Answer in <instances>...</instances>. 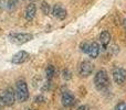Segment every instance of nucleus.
Listing matches in <instances>:
<instances>
[{"mask_svg": "<svg viewBox=\"0 0 126 110\" xmlns=\"http://www.w3.org/2000/svg\"><path fill=\"white\" fill-rule=\"evenodd\" d=\"M15 94H16V99L19 102H24L29 99V88L26 80L23 79L18 80L17 84H16Z\"/></svg>", "mask_w": 126, "mask_h": 110, "instance_id": "f03ea898", "label": "nucleus"}, {"mask_svg": "<svg viewBox=\"0 0 126 110\" xmlns=\"http://www.w3.org/2000/svg\"><path fill=\"white\" fill-rule=\"evenodd\" d=\"M114 110H126V101H121L114 107Z\"/></svg>", "mask_w": 126, "mask_h": 110, "instance_id": "a211bd4d", "label": "nucleus"}, {"mask_svg": "<svg viewBox=\"0 0 126 110\" xmlns=\"http://www.w3.org/2000/svg\"><path fill=\"white\" fill-rule=\"evenodd\" d=\"M35 14H37V6H35V3L31 2L27 6L26 10H24V19L27 21H32Z\"/></svg>", "mask_w": 126, "mask_h": 110, "instance_id": "9d476101", "label": "nucleus"}, {"mask_svg": "<svg viewBox=\"0 0 126 110\" xmlns=\"http://www.w3.org/2000/svg\"><path fill=\"white\" fill-rule=\"evenodd\" d=\"M94 85H95L96 89L101 91H104L110 87V78L109 74L105 69H100L96 72L95 76H94Z\"/></svg>", "mask_w": 126, "mask_h": 110, "instance_id": "f257e3e1", "label": "nucleus"}, {"mask_svg": "<svg viewBox=\"0 0 126 110\" xmlns=\"http://www.w3.org/2000/svg\"><path fill=\"white\" fill-rule=\"evenodd\" d=\"M33 39V35L30 33H10L9 34V40L12 43L22 45L24 43H28Z\"/></svg>", "mask_w": 126, "mask_h": 110, "instance_id": "20e7f679", "label": "nucleus"}, {"mask_svg": "<svg viewBox=\"0 0 126 110\" xmlns=\"http://www.w3.org/2000/svg\"><path fill=\"white\" fill-rule=\"evenodd\" d=\"M29 57H30V55H29L28 52H26V51H19V52H17L12 56L11 62L13 64H23V63H26L29 60Z\"/></svg>", "mask_w": 126, "mask_h": 110, "instance_id": "1a4fd4ad", "label": "nucleus"}, {"mask_svg": "<svg viewBox=\"0 0 126 110\" xmlns=\"http://www.w3.org/2000/svg\"><path fill=\"white\" fill-rule=\"evenodd\" d=\"M76 110H87V107L84 106V105H82V106H80Z\"/></svg>", "mask_w": 126, "mask_h": 110, "instance_id": "aec40b11", "label": "nucleus"}, {"mask_svg": "<svg viewBox=\"0 0 126 110\" xmlns=\"http://www.w3.org/2000/svg\"><path fill=\"white\" fill-rule=\"evenodd\" d=\"M100 52H101L100 44L95 41H92L91 44H90V49H89V53H87V55H89L91 58H96L98 55H100Z\"/></svg>", "mask_w": 126, "mask_h": 110, "instance_id": "9b49d317", "label": "nucleus"}, {"mask_svg": "<svg viewBox=\"0 0 126 110\" xmlns=\"http://www.w3.org/2000/svg\"><path fill=\"white\" fill-rule=\"evenodd\" d=\"M52 14L58 20H64L67 15V11L61 3H57L52 8Z\"/></svg>", "mask_w": 126, "mask_h": 110, "instance_id": "6e6552de", "label": "nucleus"}, {"mask_svg": "<svg viewBox=\"0 0 126 110\" xmlns=\"http://www.w3.org/2000/svg\"><path fill=\"white\" fill-rule=\"evenodd\" d=\"M54 73H55V68L53 65H48L46 68V76H47V79L48 80H51L54 76Z\"/></svg>", "mask_w": 126, "mask_h": 110, "instance_id": "ddd939ff", "label": "nucleus"}, {"mask_svg": "<svg viewBox=\"0 0 126 110\" xmlns=\"http://www.w3.org/2000/svg\"><path fill=\"white\" fill-rule=\"evenodd\" d=\"M62 77L64 78L65 80H70L72 78V73L71 71H69V69H64L62 73Z\"/></svg>", "mask_w": 126, "mask_h": 110, "instance_id": "f3484780", "label": "nucleus"}, {"mask_svg": "<svg viewBox=\"0 0 126 110\" xmlns=\"http://www.w3.org/2000/svg\"><path fill=\"white\" fill-rule=\"evenodd\" d=\"M94 66L91 62H87V61H84L80 64L79 66V75L81 77H89L90 75H92L93 73Z\"/></svg>", "mask_w": 126, "mask_h": 110, "instance_id": "423d86ee", "label": "nucleus"}, {"mask_svg": "<svg viewBox=\"0 0 126 110\" xmlns=\"http://www.w3.org/2000/svg\"><path fill=\"white\" fill-rule=\"evenodd\" d=\"M34 100H35V102H37V104H42V102H44L46 98H44V96L39 95V96H37V97H35Z\"/></svg>", "mask_w": 126, "mask_h": 110, "instance_id": "6ab92c4d", "label": "nucleus"}, {"mask_svg": "<svg viewBox=\"0 0 126 110\" xmlns=\"http://www.w3.org/2000/svg\"><path fill=\"white\" fill-rule=\"evenodd\" d=\"M31 1H32V0H31Z\"/></svg>", "mask_w": 126, "mask_h": 110, "instance_id": "5701e85b", "label": "nucleus"}, {"mask_svg": "<svg viewBox=\"0 0 126 110\" xmlns=\"http://www.w3.org/2000/svg\"><path fill=\"white\" fill-rule=\"evenodd\" d=\"M112 77L115 84L122 86L126 83V69L123 67H115L112 72Z\"/></svg>", "mask_w": 126, "mask_h": 110, "instance_id": "39448f33", "label": "nucleus"}, {"mask_svg": "<svg viewBox=\"0 0 126 110\" xmlns=\"http://www.w3.org/2000/svg\"><path fill=\"white\" fill-rule=\"evenodd\" d=\"M123 26H124V28L126 29V18L124 19V21H123Z\"/></svg>", "mask_w": 126, "mask_h": 110, "instance_id": "412c9836", "label": "nucleus"}, {"mask_svg": "<svg viewBox=\"0 0 126 110\" xmlns=\"http://www.w3.org/2000/svg\"><path fill=\"white\" fill-rule=\"evenodd\" d=\"M61 104L64 108H71L75 104V96L69 90L64 91L61 96Z\"/></svg>", "mask_w": 126, "mask_h": 110, "instance_id": "0eeeda50", "label": "nucleus"}, {"mask_svg": "<svg viewBox=\"0 0 126 110\" xmlns=\"http://www.w3.org/2000/svg\"><path fill=\"white\" fill-rule=\"evenodd\" d=\"M27 110H33V109H31V108H28V109H27Z\"/></svg>", "mask_w": 126, "mask_h": 110, "instance_id": "4be33fe9", "label": "nucleus"}, {"mask_svg": "<svg viewBox=\"0 0 126 110\" xmlns=\"http://www.w3.org/2000/svg\"><path fill=\"white\" fill-rule=\"evenodd\" d=\"M90 44H91V41H83L80 45V49L84 54H87L89 53V49H90Z\"/></svg>", "mask_w": 126, "mask_h": 110, "instance_id": "2eb2a0df", "label": "nucleus"}, {"mask_svg": "<svg viewBox=\"0 0 126 110\" xmlns=\"http://www.w3.org/2000/svg\"><path fill=\"white\" fill-rule=\"evenodd\" d=\"M111 33L109 32V31H102L100 34V41H101V44H102V48L104 49V50H106L107 45L110 44V42H111Z\"/></svg>", "mask_w": 126, "mask_h": 110, "instance_id": "f8f14e48", "label": "nucleus"}, {"mask_svg": "<svg viewBox=\"0 0 126 110\" xmlns=\"http://www.w3.org/2000/svg\"><path fill=\"white\" fill-rule=\"evenodd\" d=\"M16 101V94L12 88H6L0 91V105L10 107Z\"/></svg>", "mask_w": 126, "mask_h": 110, "instance_id": "7ed1b4c3", "label": "nucleus"}, {"mask_svg": "<svg viewBox=\"0 0 126 110\" xmlns=\"http://www.w3.org/2000/svg\"><path fill=\"white\" fill-rule=\"evenodd\" d=\"M41 11H42V13H44L46 15L50 14L51 8H50V4H49L47 1H42L41 2Z\"/></svg>", "mask_w": 126, "mask_h": 110, "instance_id": "4468645a", "label": "nucleus"}, {"mask_svg": "<svg viewBox=\"0 0 126 110\" xmlns=\"http://www.w3.org/2000/svg\"><path fill=\"white\" fill-rule=\"evenodd\" d=\"M17 4H18V0H9L8 3H7V8H8V10H13L17 7Z\"/></svg>", "mask_w": 126, "mask_h": 110, "instance_id": "dca6fc26", "label": "nucleus"}]
</instances>
